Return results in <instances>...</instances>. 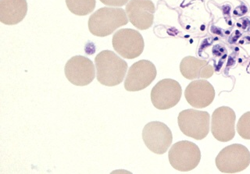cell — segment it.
<instances>
[{"instance_id":"15","label":"cell","mask_w":250,"mask_h":174,"mask_svg":"<svg viewBox=\"0 0 250 174\" xmlns=\"http://www.w3.org/2000/svg\"><path fill=\"white\" fill-rule=\"evenodd\" d=\"M27 13V0H1L0 21L6 25H15L24 19Z\"/></svg>"},{"instance_id":"5","label":"cell","mask_w":250,"mask_h":174,"mask_svg":"<svg viewBox=\"0 0 250 174\" xmlns=\"http://www.w3.org/2000/svg\"><path fill=\"white\" fill-rule=\"evenodd\" d=\"M210 116L207 111L186 110L180 113L178 126L182 133L188 137L203 140L209 132Z\"/></svg>"},{"instance_id":"2","label":"cell","mask_w":250,"mask_h":174,"mask_svg":"<svg viewBox=\"0 0 250 174\" xmlns=\"http://www.w3.org/2000/svg\"><path fill=\"white\" fill-rule=\"evenodd\" d=\"M127 23V14L123 9L104 7L91 15L88 29L93 36L106 37Z\"/></svg>"},{"instance_id":"7","label":"cell","mask_w":250,"mask_h":174,"mask_svg":"<svg viewBox=\"0 0 250 174\" xmlns=\"http://www.w3.org/2000/svg\"><path fill=\"white\" fill-rule=\"evenodd\" d=\"M145 145L151 152L157 155L167 153L173 141L171 131L165 123L152 121L147 123L143 131Z\"/></svg>"},{"instance_id":"11","label":"cell","mask_w":250,"mask_h":174,"mask_svg":"<svg viewBox=\"0 0 250 174\" xmlns=\"http://www.w3.org/2000/svg\"><path fill=\"white\" fill-rule=\"evenodd\" d=\"M236 115L231 108L221 106L215 110L211 119V132L217 141L228 142L235 135Z\"/></svg>"},{"instance_id":"18","label":"cell","mask_w":250,"mask_h":174,"mask_svg":"<svg viewBox=\"0 0 250 174\" xmlns=\"http://www.w3.org/2000/svg\"><path fill=\"white\" fill-rule=\"evenodd\" d=\"M129 0H100L102 3L109 6H123Z\"/></svg>"},{"instance_id":"13","label":"cell","mask_w":250,"mask_h":174,"mask_svg":"<svg viewBox=\"0 0 250 174\" xmlns=\"http://www.w3.org/2000/svg\"><path fill=\"white\" fill-rule=\"evenodd\" d=\"M185 96L190 106L202 109L213 102L215 98L214 88L209 81L204 79L194 80L186 88Z\"/></svg>"},{"instance_id":"14","label":"cell","mask_w":250,"mask_h":174,"mask_svg":"<svg viewBox=\"0 0 250 174\" xmlns=\"http://www.w3.org/2000/svg\"><path fill=\"white\" fill-rule=\"evenodd\" d=\"M180 71L184 77L188 80L208 79L213 76L214 69L207 61L196 57H185L180 63Z\"/></svg>"},{"instance_id":"6","label":"cell","mask_w":250,"mask_h":174,"mask_svg":"<svg viewBox=\"0 0 250 174\" xmlns=\"http://www.w3.org/2000/svg\"><path fill=\"white\" fill-rule=\"evenodd\" d=\"M113 47L120 56L125 59H133L143 53L145 42L139 32L131 28L117 31L112 39Z\"/></svg>"},{"instance_id":"16","label":"cell","mask_w":250,"mask_h":174,"mask_svg":"<svg viewBox=\"0 0 250 174\" xmlns=\"http://www.w3.org/2000/svg\"><path fill=\"white\" fill-rule=\"evenodd\" d=\"M67 8L78 16H86L93 12L96 0H66Z\"/></svg>"},{"instance_id":"9","label":"cell","mask_w":250,"mask_h":174,"mask_svg":"<svg viewBox=\"0 0 250 174\" xmlns=\"http://www.w3.org/2000/svg\"><path fill=\"white\" fill-rule=\"evenodd\" d=\"M157 71L155 65L142 59L130 67L125 79V88L128 92H139L149 86L156 78Z\"/></svg>"},{"instance_id":"8","label":"cell","mask_w":250,"mask_h":174,"mask_svg":"<svg viewBox=\"0 0 250 174\" xmlns=\"http://www.w3.org/2000/svg\"><path fill=\"white\" fill-rule=\"evenodd\" d=\"M182 95V86L178 81L173 79H164L152 88L151 101L158 110H169L179 102Z\"/></svg>"},{"instance_id":"3","label":"cell","mask_w":250,"mask_h":174,"mask_svg":"<svg viewBox=\"0 0 250 174\" xmlns=\"http://www.w3.org/2000/svg\"><path fill=\"white\" fill-rule=\"evenodd\" d=\"M216 166L224 174H236L246 170L250 164L249 149L240 144L225 147L216 158Z\"/></svg>"},{"instance_id":"12","label":"cell","mask_w":250,"mask_h":174,"mask_svg":"<svg viewBox=\"0 0 250 174\" xmlns=\"http://www.w3.org/2000/svg\"><path fill=\"white\" fill-rule=\"evenodd\" d=\"M155 5L151 0H130L126 6V14L135 28L147 30L154 20Z\"/></svg>"},{"instance_id":"4","label":"cell","mask_w":250,"mask_h":174,"mask_svg":"<svg viewBox=\"0 0 250 174\" xmlns=\"http://www.w3.org/2000/svg\"><path fill=\"white\" fill-rule=\"evenodd\" d=\"M168 157L173 168L181 172H188L199 165L201 153L195 143L181 141L173 145Z\"/></svg>"},{"instance_id":"1","label":"cell","mask_w":250,"mask_h":174,"mask_svg":"<svg viewBox=\"0 0 250 174\" xmlns=\"http://www.w3.org/2000/svg\"><path fill=\"white\" fill-rule=\"evenodd\" d=\"M96 77L105 86H117L123 82L127 71L126 61L110 50L100 52L95 59Z\"/></svg>"},{"instance_id":"17","label":"cell","mask_w":250,"mask_h":174,"mask_svg":"<svg viewBox=\"0 0 250 174\" xmlns=\"http://www.w3.org/2000/svg\"><path fill=\"white\" fill-rule=\"evenodd\" d=\"M237 131L242 138L250 140V111L243 114L238 119Z\"/></svg>"},{"instance_id":"10","label":"cell","mask_w":250,"mask_h":174,"mask_svg":"<svg viewBox=\"0 0 250 174\" xmlns=\"http://www.w3.org/2000/svg\"><path fill=\"white\" fill-rule=\"evenodd\" d=\"M65 76L69 82L76 86H86L96 77V69L91 59L83 56H75L65 65Z\"/></svg>"}]
</instances>
